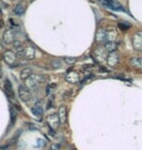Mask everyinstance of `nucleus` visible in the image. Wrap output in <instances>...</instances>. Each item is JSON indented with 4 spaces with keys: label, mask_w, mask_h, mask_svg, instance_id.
<instances>
[{
    "label": "nucleus",
    "mask_w": 142,
    "mask_h": 150,
    "mask_svg": "<svg viewBox=\"0 0 142 150\" xmlns=\"http://www.w3.org/2000/svg\"><path fill=\"white\" fill-rule=\"evenodd\" d=\"M19 98L23 103H28V101L31 100L32 96L28 87H25L23 85H20L19 87Z\"/></svg>",
    "instance_id": "f257e3e1"
},
{
    "label": "nucleus",
    "mask_w": 142,
    "mask_h": 150,
    "mask_svg": "<svg viewBox=\"0 0 142 150\" xmlns=\"http://www.w3.org/2000/svg\"><path fill=\"white\" fill-rule=\"evenodd\" d=\"M47 123H48V125L50 126L51 129L57 130V129L59 127V124H60V120H59V115L56 113L49 114V115L47 116Z\"/></svg>",
    "instance_id": "f03ea898"
},
{
    "label": "nucleus",
    "mask_w": 142,
    "mask_h": 150,
    "mask_svg": "<svg viewBox=\"0 0 142 150\" xmlns=\"http://www.w3.org/2000/svg\"><path fill=\"white\" fill-rule=\"evenodd\" d=\"M101 3L104 7H107L113 11H124L122 5L115 0H101Z\"/></svg>",
    "instance_id": "7ed1b4c3"
},
{
    "label": "nucleus",
    "mask_w": 142,
    "mask_h": 150,
    "mask_svg": "<svg viewBox=\"0 0 142 150\" xmlns=\"http://www.w3.org/2000/svg\"><path fill=\"white\" fill-rule=\"evenodd\" d=\"M3 59H4L5 62L10 67H13L15 64V62L17 61V55L12 52V51H6L3 55Z\"/></svg>",
    "instance_id": "20e7f679"
},
{
    "label": "nucleus",
    "mask_w": 142,
    "mask_h": 150,
    "mask_svg": "<svg viewBox=\"0 0 142 150\" xmlns=\"http://www.w3.org/2000/svg\"><path fill=\"white\" fill-rule=\"evenodd\" d=\"M26 81H28V85L30 88L34 89L43 81V77L41 75H31Z\"/></svg>",
    "instance_id": "39448f33"
},
{
    "label": "nucleus",
    "mask_w": 142,
    "mask_h": 150,
    "mask_svg": "<svg viewBox=\"0 0 142 150\" xmlns=\"http://www.w3.org/2000/svg\"><path fill=\"white\" fill-rule=\"evenodd\" d=\"M15 41V31L13 29H7L3 34V42L6 45L13 44Z\"/></svg>",
    "instance_id": "423d86ee"
},
{
    "label": "nucleus",
    "mask_w": 142,
    "mask_h": 150,
    "mask_svg": "<svg viewBox=\"0 0 142 150\" xmlns=\"http://www.w3.org/2000/svg\"><path fill=\"white\" fill-rule=\"evenodd\" d=\"M23 56H25V59L28 61H31L35 57V50L32 46H26L23 47Z\"/></svg>",
    "instance_id": "0eeeda50"
},
{
    "label": "nucleus",
    "mask_w": 142,
    "mask_h": 150,
    "mask_svg": "<svg viewBox=\"0 0 142 150\" xmlns=\"http://www.w3.org/2000/svg\"><path fill=\"white\" fill-rule=\"evenodd\" d=\"M134 46L136 50H142V32H136L134 35Z\"/></svg>",
    "instance_id": "6e6552de"
},
{
    "label": "nucleus",
    "mask_w": 142,
    "mask_h": 150,
    "mask_svg": "<svg viewBox=\"0 0 142 150\" xmlns=\"http://www.w3.org/2000/svg\"><path fill=\"white\" fill-rule=\"evenodd\" d=\"M80 79V76L76 71L70 70L65 76V80L69 83H77Z\"/></svg>",
    "instance_id": "1a4fd4ad"
},
{
    "label": "nucleus",
    "mask_w": 142,
    "mask_h": 150,
    "mask_svg": "<svg viewBox=\"0 0 142 150\" xmlns=\"http://www.w3.org/2000/svg\"><path fill=\"white\" fill-rule=\"evenodd\" d=\"M106 50H103L101 48H97L95 51V57L96 58V59L99 62H103L104 59H107V56H106V53H105Z\"/></svg>",
    "instance_id": "9d476101"
},
{
    "label": "nucleus",
    "mask_w": 142,
    "mask_h": 150,
    "mask_svg": "<svg viewBox=\"0 0 142 150\" xmlns=\"http://www.w3.org/2000/svg\"><path fill=\"white\" fill-rule=\"evenodd\" d=\"M118 59H119V57H118L117 53H115V52L110 53L109 55L107 56V59H106L108 65H110V67H114V65H116V64L118 62Z\"/></svg>",
    "instance_id": "9b49d317"
},
{
    "label": "nucleus",
    "mask_w": 142,
    "mask_h": 150,
    "mask_svg": "<svg viewBox=\"0 0 142 150\" xmlns=\"http://www.w3.org/2000/svg\"><path fill=\"white\" fill-rule=\"evenodd\" d=\"M4 90L6 92V94L9 98H10V100L12 98H14V90H13V87H12V84L10 83V81L9 80H6L5 81V84H4Z\"/></svg>",
    "instance_id": "f8f14e48"
},
{
    "label": "nucleus",
    "mask_w": 142,
    "mask_h": 150,
    "mask_svg": "<svg viewBox=\"0 0 142 150\" xmlns=\"http://www.w3.org/2000/svg\"><path fill=\"white\" fill-rule=\"evenodd\" d=\"M95 39L98 43H103L107 40L106 39V31L104 29H98L97 32H96V35H95Z\"/></svg>",
    "instance_id": "ddd939ff"
},
{
    "label": "nucleus",
    "mask_w": 142,
    "mask_h": 150,
    "mask_svg": "<svg viewBox=\"0 0 142 150\" xmlns=\"http://www.w3.org/2000/svg\"><path fill=\"white\" fill-rule=\"evenodd\" d=\"M129 62L134 67L142 68V58H140V57H134V58L131 59Z\"/></svg>",
    "instance_id": "4468645a"
},
{
    "label": "nucleus",
    "mask_w": 142,
    "mask_h": 150,
    "mask_svg": "<svg viewBox=\"0 0 142 150\" xmlns=\"http://www.w3.org/2000/svg\"><path fill=\"white\" fill-rule=\"evenodd\" d=\"M104 49L109 53L115 52L117 49V44L115 43L114 41H107V42H105V44H104Z\"/></svg>",
    "instance_id": "2eb2a0df"
},
{
    "label": "nucleus",
    "mask_w": 142,
    "mask_h": 150,
    "mask_svg": "<svg viewBox=\"0 0 142 150\" xmlns=\"http://www.w3.org/2000/svg\"><path fill=\"white\" fill-rule=\"evenodd\" d=\"M31 111H32L33 115H34L35 117H37V118H39V119H41L42 116H43V108H42L40 105L33 106L31 108Z\"/></svg>",
    "instance_id": "dca6fc26"
},
{
    "label": "nucleus",
    "mask_w": 142,
    "mask_h": 150,
    "mask_svg": "<svg viewBox=\"0 0 142 150\" xmlns=\"http://www.w3.org/2000/svg\"><path fill=\"white\" fill-rule=\"evenodd\" d=\"M59 117L60 120V123L64 124L66 122V119H67V115H66V108L65 106H61L59 109Z\"/></svg>",
    "instance_id": "f3484780"
},
{
    "label": "nucleus",
    "mask_w": 142,
    "mask_h": 150,
    "mask_svg": "<svg viewBox=\"0 0 142 150\" xmlns=\"http://www.w3.org/2000/svg\"><path fill=\"white\" fill-rule=\"evenodd\" d=\"M31 76V69L29 67H25L20 71V79L22 80H28Z\"/></svg>",
    "instance_id": "a211bd4d"
},
{
    "label": "nucleus",
    "mask_w": 142,
    "mask_h": 150,
    "mask_svg": "<svg viewBox=\"0 0 142 150\" xmlns=\"http://www.w3.org/2000/svg\"><path fill=\"white\" fill-rule=\"evenodd\" d=\"M25 6H23V4H20V3L17 4V6L14 9V13L16 15H18V16H22V15L25 13Z\"/></svg>",
    "instance_id": "6ab92c4d"
},
{
    "label": "nucleus",
    "mask_w": 142,
    "mask_h": 150,
    "mask_svg": "<svg viewBox=\"0 0 142 150\" xmlns=\"http://www.w3.org/2000/svg\"><path fill=\"white\" fill-rule=\"evenodd\" d=\"M116 36H117V32L115 29L111 28V29H109V30L106 31V39L108 41H114Z\"/></svg>",
    "instance_id": "aec40b11"
},
{
    "label": "nucleus",
    "mask_w": 142,
    "mask_h": 150,
    "mask_svg": "<svg viewBox=\"0 0 142 150\" xmlns=\"http://www.w3.org/2000/svg\"><path fill=\"white\" fill-rule=\"evenodd\" d=\"M50 65H51V67L54 68V69H59V68L61 67L62 62H61V61H60V59H52V61H51Z\"/></svg>",
    "instance_id": "412c9836"
},
{
    "label": "nucleus",
    "mask_w": 142,
    "mask_h": 150,
    "mask_svg": "<svg viewBox=\"0 0 142 150\" xmlns=\"http://www.w3.org/2000/svg\"><path fill=\"white\" fill-rule=\"evenodd\" d=\"M77 59L74 58V57H65L64 58V62H66L67 64H74L76 62Z\"/></svg>",
    "instance_id": "4be33fe9"
},
{
    "label": "nucleus",
    "mask_w": 142,
    "mask_h": 150,
    "mask_svg": "<svg viewBox=\"0 0 142 150\" xmlns=\"http://www.w3.org/2000/svg\"><path fill=\"white\" fill-rule=\"evenodd\" d=\"M119 28L121 29H123V30H126V29H129V25H128V23H119Z\"/></svg>",
    "instance_id": "5701e85b"
},
{
    "label": "nucleus",
    "mask_w": 142,
    "mask_h": 150,
    "mask_svg": "<svg viewBox=\"0 0 142 150\" xmlns=\"http://www.w3.org/2000/svg\"><path fill=\"white\" fill-rule=\"evenodd\" d=\"M59 144H53L52 146H51V148L50 150H59Z\"/></svg>",
    "instance_id": "b1692460"
},
{
    "label": "nucleus",
    "mask_w": 142,
    "mask_h": 150,
    "mask_svg": "<svg viewBox=\"0 0 142 150\" xmlns=\"http://www.w3.org/2000/svg\"><path fill=\"white\" fill-rule=\"evenodd\" d=\"M1 14H2V12H1V9H0V16H1Z\"/></svg>",
    "instance_id": "393cba45"
},
{
    "label": "nucleus",
    "mask_w": 142,
    "mask_h": 150,
    "mask_svg": "<svg viewBox=\"0 0 142 150\" xmlns=\"http://www.w3.org/2000/svg\"><path fill=\"white\" fill-rule=\"evenodd\" d=\"M30 1H31V2H32V1H34V0H30Z\"/></svg>",
    "instance_id": "a878e982"
}]
</instances>
